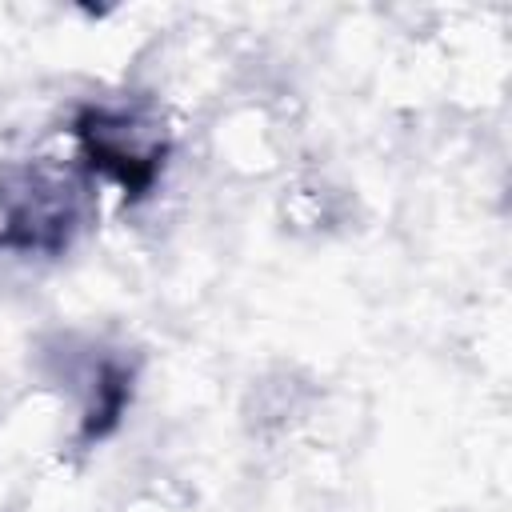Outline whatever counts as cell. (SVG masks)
Segmentation results:
<instances>
[{"label": "cell", "mask_w": 512, "mask_h": 512, "mask_svg": "<svg viewBox=\"0 0 512 512\" xmlns=\"http://www.w3.org/2000/svg\"><path fill=\"white\" fill-rule=\"evenodd\" d=\"M72 136L80 144V160L88 172L112 180L128 200L148 196L164 168V136L152 120L124 108H84L72 120Z\"/></svg>", "instance_id": "obj_1"}, {"label": "cell", "mask_w": 512, "mask_h": 512, "mask_svg": "<svg viewBox=\"0 0 512 512\" xmlns=\"http://www.w3.org/2000/svg\"><path fill=\"white\" fill-rule=\"evenodd\" d=\"M0 248L16 252H60L76 232V200L64 180L24 176L0 192Z\"/></svg>", "instance_id": "obj_2"}]
</instances>
